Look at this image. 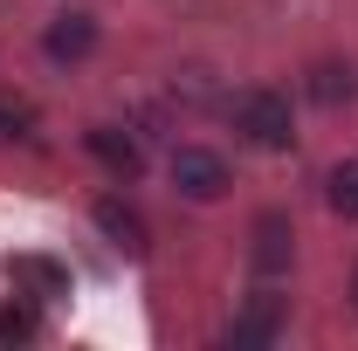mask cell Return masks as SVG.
<instances>
[{"instance_id": "6da1fadb", "label": "cell", "mask_w": 358, "mask_h": 351, "mask_svg": "<svg viewBox=\"0 0 358 351\" xmlns=\"http://www.w3.org/2000/svg\"><path fill=\"white\" fill-rule=\"evenodd\" d=\"M227 117H234V131L248 138V145H262V152H282L296 124H289V96H275V89H241L234 103H227Z\"/></svg>"}, {"instance_id": "7a4b0ae2", "label": "cell", "mask_w": 358, "mask_h": 351, "mask_svg": "<svg viewBox=\"0 0 358 351\" xmlns=\"http://www.w3.org/2000/svg\"><path fill=\"white\" fill-rule=\"evenodd\" d=\"M173 186L186 193V200H221V193H227L221 152H207V145H179V152H173Z\"/></svg>"}, {"instance_id": "3957f363", "label": "cell", "mask_w": 358, "mask_h": 351, "mask_svg": "<svg viewBox=\"0 0 358 351\" xmlns=\"http://www.w3.org/2000/svg\"><path fill=\"white\" fill-rule=\"evenodd\" d=\"M275 331H282V296H268V289H262V296H248V310L227 324V345H234V351H255V345H268Z\"/></svg>"}, {"instance_id": "277c9868", "label": "cell", "mask_w": 358, "mask_h": 351, "mask_svg": "<svg viewBox=\"0 0 358 351\" xmlns=\"http://www.w3.org/2000/svg\"><path fill=\"white\" fill-rule=\"evenodd\" d=\"M248 255H255V268H262V275L289 268V255H296V234H289V220H282V214H262V220H255V248H248Z\"/></svg>"}, {"instance_id": "5b68a950", "label": "cell", "mask_w": 358, "mask_h": 351, "mask_svg": "<svg viewBox=\"0 0 358 351\" xmlns=\"http://www.w3.org/2000/svg\"><path fill=\"white\" fill-rule=\"evenodd\" d=\"M7 275H14V289H28V296H62V289H69V268L48 262V255H14Z\"/></svg>"}, {"instance_id": "8992f818", "label": "cell", "mask_w": 358, "mask_h": 351, "mask_svg": "<svg viewBox=\"0 0 358 351\" xmlns=\"http://www.w3.org/2000/svg\"><path fill=\"white\" fill-rule=\"evenodd\" d=\"M90 152H96V159H103L117 179H138V173H145V152H138V138L110 131V124H96V131H90Z\"/></svg>"}, {"instance_id": "52a82bcc", "label": "cell", "mask_w": 358, "mask_h": 351, "mask_svg": "<svg viewBox=\"0 0 358 351\" xmlns=\"http://www.w3.org/2000/svg\"><path fill=\"white\" fill-rule=\"evenodd\" d=\"M90 48H96V21H90V14H62V21L48 28V55H55V62H83Z\"/></svg>"}, {"instance_id": "ba28073f", "label": "cell", "mask_w": 358, "mask_h": 351, "mask_svg": "<svg viewBox=\"0 0 358 351\" xmlns=\"http://www.w3.org/2000/svg\"><path fill=\"white\" fill-rule=\"evenodd\" d=\"M96 227L117 241V248H145V220H138V207H124V200H96Z\"/></svg>"}, {"instance_id": "9c48e42d", "label": "cell", "mask_w": 358, "mask_h": 351, "mask_svg": "<svg viewBox=\"0 0 358 351\" xmlns=\"http://www.w3.org/2000/svg\"><path fill=\"white\" fill-rule=\"evenodd\" d=\"M310 96H317V103H352V96H358L352 62H317V69H310Z\"/></svg>"}, {"instance_id": "30bf717a", "label": "cell", "mask_w": 358, "mask_h": 351, "mask_svg": "<svg viewBox=\"0 0 358 351\" xmlns=\"http://www.w3.org/2000/svg\"><path fill=\"white\" fill-rule=\"evenodd\" d=\"M331 214L358 220V159H345V166L331 173Z\"/></svg>"}, {"instance_id": "8fae6325", "label": "cell", "mask_w": 358, "mask_h": 351, "mask_svg": "<svg viewBox=\"0 0 358 351\" xmlns=\"http://www.w3.org/2000/svg\"><path fill=\"white\" fill-rule=\"evenodd\" d=\"M21 338H35V317L28 310H0V345H21Z\"/></svg>"}, {"instance_id": "7c38bea8", "label": "cell", "mask_w": 358, "mask_h": 351, "mask_svg": "<svg viewBox=\"0 0 358 351\" xmlns=\"http://www.w3.org/2000/svg\"><path fill=\"white\" fill-rule=\"evenodd\" d=\"M352 303H358V275H352Z\"/></svg>"}]
</instances>
